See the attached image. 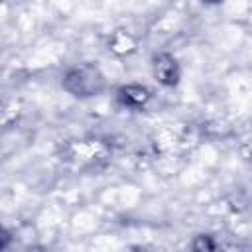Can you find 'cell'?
I'll return each instance as SVG.
<instances>
[{
    "mask_svg": "<svg viewBox=\"0 0 252 252\" xmlns=\"http://www.w3.org/2000/svg\"><path fill=\"white\" fill-rule=\"evenodd\" d=\"M152 69H154V77H156L161 85H165V87L177 85L179 75H181L177 59H175L173 55H169V53H159V55H156L154 61H152Z\"/></svg>",
    "mask_w": 252,
    "mask_h": 252,
    "instance_id": "cell-2",
    "label": "cell"
},
{
    "mask_svg": "<svg viewBox=\"0 0 252 252\" xmlns=\"http://www.w3.org/2000/svg\"><path fill=\"white\" fill-rule=\"evenodd\" d=\"M193 252H222V250L217 246V242H215L211 236L199 234V236L193 240Z\"/></svg>",
    "mask_w": 252,
    "mask_h": 252,
    "instance_id": "cell-4",
    "label": "cell"
},
{
    "mask_svg": "<svg viewBox=\"0 0 252 252\" xmlns=\"http://www.w3.org/2000/svg\"><path fill=\"white\" fill-rule=\"evenodd\" d=\"M106 87L102 71L93 63H81L71 67L63 77V89L79 98L98 96Z\"/></svg>",
    "mask_w": 252,
    "mask_h": 252,
    "instance_id": "cell-1",
    "label": "cell"
},
{
    "mask_svg": "<svg viewBox=\"0 0 252 252\" xmlns=\"http://www.w3.org/2000/svg\"><path fill=\"white\" fill-rule=\"evenodd\" d=\"M150 98L152 93L142 85H124L118 89V100L128 108H144Z\"/></svg>",
    "mask_w": 252,
    "mask_h": 252,
    "instance_id": "cell-3",
    "label": "cell"
}]
</instances>
